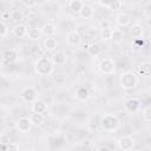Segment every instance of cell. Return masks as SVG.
<instances>
[{"instance_id":"6da1fadb","label":"cell","mask_w":151,"mask_h":151,"mask_svg":"<svg viewBox=\"0 0 151 151\" xmlns=\"http://www.w3.org/2000/svg\"><path fill=\"white\" fill-rule=\"evenodd\" d=\"M34 71L38 76L41 77H48L53 73L54 71V64L52 59L47 57H40L34 64Z\"/></svg>"},{"instance_id":"7a4b0ae2","label":"cell","mask_w":151,"mask_h":151,"mask_svg":"<svg viewBox=\"0 0 151 151\" xmlns=\"http://www.w3.org/2000/svg\"><path fill=\"white\" fill-rule=\"evenodd\" d=\"M99 126L106 132H114L120 126V120L114 113H106L100 117Z\"/></svg>"},{"instance_id":"3957f363","label":"cell","mask_w":151,"mask_h":151,"mask_svg":"<svg viewBox=\"0 0 151 151\" xmlns=\"http://www.w3.org/2000/svg\"><path fill=\"white\" fill-rule=\"evenodd\" d=\"M138 76L133 72H124L119 76V85L123 90H132L138 85Z\"/></svg>"},{"instance_id":"277c9868","label":"cell","mask_w":151,"mask_h":151,"mask_svg":"<svg viewBox=\"0 0 151 151\" xmlns=\"http://www.w3.org/2000/svg\"><path fill=\"white\" fill-rule=\"evenodd\" d=\"M98 70L101 74L105 76L113 74L116 71V63L111 58H103L98 64Z\"/></svg>"},{"instance_id":"5b68a950","label":"cell","mask_w":151,"mask_h":151,"mask_svg":"<svg viewBox=\"0 0 151 151\" xmlns=\"http://www.w3.org/2000/svg\"><path fill=\"white\" fill-rule=\"evenodd\" d=\"M20 98L26 103H33L38 99V91L32 86H27L20 92Z\"/></svg>"},{"instance_id":"8992f818","label":"cell","mask_w":151,"mask_h":151,"mask_svg":"<svg viewBox=\"0 0 151 151\" xmlns=\"http://www.w3.org/2000/svg\"><path fill=\"white\" fill-rule=\"evenodd\" d=\"M134 144H136V142H134V139L131 137V136H122L118 140H117V145H118V149H120V150H124V151H126V150H132L133 147H134Z\"/></svg>"},{"instance_id":"52a82bcc","label":"cell","mask_w":151,"mask_h":151,"mask_svg":"<svg viewBox=\"0 0 151 151\" xmlns=\"http://www.w3.org/2000/svg\"><path fill=\"white\" fill-rule=\"evenodd\" d=\"M124 107H125V111L129 112V113H134L137 112L139 109H140V99L136 98V97H132V98H129L125 104H124Z\"/></svg>"},{"instance_id":"ba28073f","label":"cell","mask_w":151,"mask_h":151,"mask_svg":"<svg viewBox=\"0 0 151 151\" xmlns=\"http://www.w3.org/2000/svg\"><path fill=\"white\" fill-rule=\"evenodd\" d=\"M32 125H33V124H32L31 118H28V117H21V118H19L18 122H17V130H18L19 132L26 133V132H28V131L31 130Z\"/></svg>"},{"instance_id":"9c48e42d","label":"cell","mask_w":151,"mask_h":151,"mask_svg":"<svg viewBox=\"0 0 151 151\" xmlns=\"http://www.w3.org/2000/svg\"><path fill=\"white\" fill-rule=\"evenodd\" d=\"M66 41H67V45L76 47V46H79L80 45L81 37H80V34L77 31H70L66 34Z\"/></svg>"},{"instance_id":"30bf717a","label":"cell","mask_w":151,"mask_h":151,"mask_svg":"<svg viewBox=\"0 0 151 151\" xmlns=\"http://www.w3.org/2000/svg\"><path fill=\"white\" fill-rule=\"evenodd\" d=\"M2 59L6 64H13L18 60V53L13 48H7L4 51V54H2Z\"/></svg>"},{"instance_id":"8fae6325","label":"cell","mask_w":151,"mask_h":151,"mask_svg":"<svg viewBox=\"0 0 151 151\" xmlns=\"http://www.w3.org/2000/svg\"><path fill=\"white\" fill-rule=\"evenodd\" d=\"M74 98L79 101H86L90 98V92L88 88L85 86H79L76 91H74Z\"/></svg>"},{"instance_id":"7c38bea8","label":"cell","mask_w":151,"mask_h":151,"mask_svg":"<svg viewBox=\"0 0 151 151\" xmlns=\"http://www.w3.org/2000/svg\"><path fill=\"white\" fill-rule=\"evenodd\" d=\"M27 27L24 24H15L12 28V33L15 38H25L27 37Z\"/></svg>"},{"instance_id":"4fadbf2b","label":"cell","mask_w":151,"mask_h":151,"mask_svg":"<svg viewBox=\"0 0 151 151\" xmlns=\"http://www.w3.org/2000/svg\"><path fill=\"white\" fill-rule=\"evenodd\" d=\"M116 22L120 26V27H126L131 24V15L129 13L122 12L116 17Z\"/></svg>"},{"instance_id":"5bb4252c","label":"cell","mask_w":151,"mask_h":151,"mask_svg":"<svg viewBox=\"0 0 151 151\" xmlns=\"http://www.w3.org/2000/svg\"><path fill=\"white\" fill-rule=\"evenodd\" d=\"M32 112H38V113H46L47 112V104L44 100L37 99L32 103Z\"/></svg>"},{"instance_id":"9a60e30c","label":"cell","mask_w":151,"mask_h":151,"mask_svg":"<svg viewBox=\"0 0 151 151\" xmlns=\"http://www.w3.org/2000/svg\"><path fill=\"white\" fill-rule=\"evenodd\" d=\"M78 14H79V17L81 19H91L93 17V14H94V9H93V7L91 5H85L84 4V6L81 7V9L79 11Z\"/></svg>"},{"instance_id":"2e32d148","label":"cell","mask_w":151,"mask_h":151,"mask_svg":"<svg viewBox=\"0 0 151 151\" xmlns=\"http://www.w3.org/2000/svg\"><path fill=\"white\" fill-rule=\"evenodd\" d=\"M52 61L54 65H58V66H63L66 64L67 61V57L64 52H57V53H53L52 57H51Z\"/></svg>"},{"instance_id":"e0dca14e","label":"cell","mask_w":151,"mask_h":151,"mask_svg":"<svg viewBox=\"0 0 151 151\" xmlns=\"http://www.w3.org/2000/svg\"><path fill=\"white\" fill-rule=\"evenodd\" d=\"M138 73L143 77H151V61H144L138 66Z\"/></svg>"},{"instance_id":"ac0fdd59","label":"cell","mask_w":151,"mask_h":151,"mask_svg":"<svg viewBox=\"0 0 151 151\" xmlns=\"http://www.w3.org/2000/svg\"><path fill=\"white\" fill-rule=\"evenodd\" d=\"M41 33L45 37H54L55 34V26L51 22H45L41 27Z\"/></svg>"},{"instance_id":"d6986e66","label":"cell","mask_w":151,"mask_h":151,"mask_svg":"<svg viewBox=\"0 0 151 151\" xmlns=\"http://www.w3.org/2000/svg\"><path fill=\"white\" fill-rule=\"evenodd\" d=\"M58 46V41L54 37H46V39L44 40V47L47 51H54Z\"/></svg>"},{"instance_id":"ffe728a7","label":"cell","mask_w":151,"mask_h":151,"mask_svg":"<svg viewBox=\"0 0 151 151\" xmlns=\"http://www.w3.org/2000/svg\"><path fill=\"white\" fill-rule=\"evenodd\" d=\"M29 118H31V120H32V124L35 125V126H40V125H42L44 122H45V116H44V113L33 112Z\"/></svg>"},{"instance_id":"44dd1931","label":"cell","mask_w":151,"mask_h":151,"mask_svg":"<svg viewBox=\"0 0 151 151\" xmlns=\"http://www.w3.org/2000/svg\"><path fill=\"white\" fill-rule=\"evenodd\" d=\"M41 34H42L41 31L39 28H37V27H28V29H27V38L31 39V40L40 39Z\"/></svg>"},{"instance_id":"7402d4cb","label":"cell","mask_w":151,"mask_h":151,"mask_svg":"<svg viewBox=\"0 0 151 151\" xmlns=\"http://www.w3.org/2000/svg\"><path fill=\"white\" fill-rule=\"evenodd\" d=\"M131 35L132 38H143V34H144V28L142 25L139 24H136V25H132L131 27Z\"/></svg>"},{"instance_id":"603a6c76","label":"cell","mask_w":151,"mask_h":151,"mask_svg":"<svg viewBox=\"0 0 151 151\" xmlns=\"http://www.w3.org/2000/svg\"><path fill=\"white\" fill-rule=\"evenodd\" d=\"M123 39H124V33H123L122 29H119V28L112 29V38H111V40H112L113 42L119 44V42L123 41Z\"/></svg>"},{"instance_id":"cb8c5ba5","label":"cell","mask_w":151,"mask_h":151,"mask_svg":"<svg viewBox=\"0 0 151 151\" xmlns=\"http://www.w3.org/2000/svg\"><path fill=\"white\" fill-rule=\"evenodd\" d=\"M83 6H84V4L81 0H70V2H68L70 9L72 12H76V13H79V11L81 9Z\"/></svg>"},{"instance_id":"d4e9b609","label":"cell","mask_w":151,"mask_h":151,"mask_svg":"<svg viewBox=\"0 0 151 151\" xmlns=\"http://www.w3.org/2000/svg\"><path fill=\"white\" fill-rule=\"evenodd\" d=\"M11 19L14 20V21H21L24 20V13L22 11L15 8V9H12L11 11Z\"/></svg>"},{"instance_id":"484cf974","label":"cell","mask_w":151,"mask_h":151,"mask_svg":"<svg viewBox=\"0 0 151 151\" xmlns=\"http://www.w3.org/2000/svg\"><path fill=\"white\" fill-rule=\"evenodd\" d=\"M100 38L101 40H111L112 38V28L107 27V28H100Z\"/></svg>"},{"instance_id":"4316f807","label":"cell","mask_w":151,"mask_h":151,"mask_svg":"<svg viewBox=\"0 0 151 151\" xmlns=\"http://www.w3.org/2000/svg\"><path fill=\"white\" fill-rule=\"evenodd\" d=\"M87 53H88L91 57H97V55H99V53H100V47H99V45H97V44H91V45L87 47Z\"/></svg>"},{"instance_id":"83f0119b","label":"cell","mask_w":151,"mask_h":151,"mask_svg":"<svg viewBox=\"0 0 151 151\" xmlns=\"http://www.w3.org/2000/svg\"><path fill=\"white\" fill-rule=\"evenodd\" d=\"M131 45L134 50H139V48L144 47V39L143 38H133Z\"/></svg>"},{"instance_id":"f1b7e54d","label":"cell","mask_w":151,"mask_h":151,"mask_svg":"<svg viewBox=\"0 0 151 151\" xmlns=\"http://www.w3.org/2000/svg\"><path fill=\"white\" fill-rule=\"evenodd\" d=\"M122 6H123V2H122L120 0H113L112 4L109 6V8H110L111 11H113V12H117V11L122 9Z\"/></svg>"},{"instance_id":"f546056e","label":"cell","mask_w":151,"mask_h":151,"mask_svg":"<svg viewBox=\"0 0 151 151\" xmlns=\"http://www.w3.org/2000/svg\"><path fill=\"white\" fill-rule=\"evenodd\" d=\"M8 26L6 25V22L4 21V20H1V22H0V37L1 38H5L7 34H8Z\"/></svg>"},{"instance_id":"4dcf8cb0","label":"cell","mask_w":151,"mask_h":151,"mask_svg":"<svg viewBox=\"0 0 151 151\" xmlns=\"http://www.w3.org/2000/svg\"><path fill=\"white\" fill-rule=\"evenodd\" d=\"M143 118L146 122H151V105H147L143 109Z\"/></svg>"},{"instance_id":"1f68e13d","label":"cell","mask_w":151,"mask_h":151,"mask_svg":"<svg viewBox=\"0 0 151 151\" xmlns=\"http://www.w3.org/2000/svg\"><path fill=\"white\" fill-rule=\"evenodd\" d=\"M9 142H11V139H9V134H8L7 132L2 131L1 134H0V144H8Z\"/></svg>"},{"instance_id":"d6a6232c","label":"cell","mask_w":151,"mask_h":151,"mask_svg":"<svg viewBox=\"0 0 151 151\" xmlns=\"http://www.w3.org/2000/svg\"><path fill=\"white\" fill-rule=\"evenodd\" d=\"M21 2L24 6H26L28 8H32L37 5V0H21Z\"/></svg>"},{"instance_id":"836d02e7","label":"cell","mask_w":151,"mask_h":151,"mask_svg":"<svg viewBox=\"0 0 151 151\" xmlns=\"http://www.w3.org/2000/svg\"><path fill=\"white\" fill-rule=\"evenodd\" d=\"M7 147H8V151H18L19 150V144L15 143V142H9L7 144Z\"/></svg>"},{"instance_id":"e575fe53","label":"cell","mask_w":151,"mask_h":151,"mask_svg":"<svg viewBox=\"0 0 151 151\" xmlns=\"http://www.w3.org/2000/svg\"><path fill=\"white\" fill-rule=\"evenodd\" d=\"M100 28H107V27H111V21L107 20V19H104L100 21Z\"/></svg>"},{"instance_id":"d590c367","label":"cell","mask_w":151,"mask_h":151,"mask_svg":"<svg viewBox=\"0 0 151 151\" xmlns=\"http://www.w3.org/2000/svg\"><path fill=\"white\" fill-rule=\"evenodd\" d=\"M112 1H113V0H99V4H100L103 7H107V8H109V6L112 4Z\"/></svg>"},{"instance_id":"8d00e7d4","label":"cell","mask_w":151,"mask_h":151,"mask_svg":"<svg viewBox=\"0 0 151 151\" xmlns=\"http://www.w3.org/2000/svg\"><path fill=\"white\" fill-rule=\"evenodd\" d=\"M11 18V12H2L1 13V19L5 21V20H8Z\"/></svg>"},{"instance_id":"74e56055","label":"cell","mask_w":151,"mask_h":151,"mask_svg":"<svg viewBox=\"0 0 151 151\" xmlns=\"http://www.w3.org/2000/svg\"><path fill=\"white\" fill-rule=\"evenodd\" d=\"M96 150H110V147L107 145H99L96 147Z\"/></svg>"},{"instance_id":"f35d334b","label":"cell","mask_w":151,"mask_h":151,"mask_svg":"<svg viewBox=\"0 0 151 151\" xmlns=\"http://www.w3.org/2000/svg\"><path fill=\"white\" fill-rule=\"evenodd\" d=\"M146 22H147V25H149V26H151V18H147Z\"/></svg>"}]
</instances>
